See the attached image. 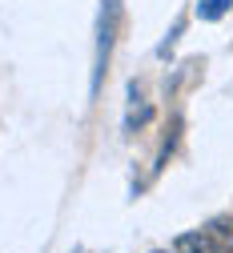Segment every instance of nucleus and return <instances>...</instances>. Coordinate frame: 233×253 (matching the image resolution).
Instances as JSON below:
<instances>
[{
    "mask_svg": "<svg viewBox=\"0 0 233 253\" xmlns=\"http://www.w3.org/2000/svg\"><path fill=\"white\" fill-rule=\"evenodd\" d=\"M117 28H121V0H101V12H96V48H93V97L101 92V81L109 73Z\"/></svg>",
    "mask_w": 233,
    "mask_h": 253,
    "instance_id": "f257e3e1",
    "label": "nucleus"
},
{
    "mask_svg": "<svg viewBox=\"0 0 233 253\" xmlns=\"http://www.w3.org/2000/svg\"><path fill=\"white\" fill-rule=\"evenodd\" d=\"M173 249L177 253H221L217 241L209 237V229H189V233H177L173 237Z\"/></svg>",
    "mask_w": 233,
    "mask_h": 253,
    "instance_id": "f03ea898",
    "label": "nucleus"
},
{
    "mask_svg": "<svg viewBox=\"0 0 233 253\" xmlns=\"http://www.w3.org/2000/svg\"><path fill=\"white\" fill-rule=\"evenodd\" d=\"M205 229H209V237L217 241L221 253H233V213H217V217H209Z\"/></svg>",
    "mask_w": 233,
    "mask_h": 253,
    "instance_id": "7ed1b4c3",
    "label": "nucleus"
},
{
    "mask_svg": "<svg viewBox=\"0 0 233 253\" xmlns=\"http://www.w3.org/2000/svg\"><path fill=\"white\" fill-rule=\"evenodd\" d=\"M233 8V0H197V20H205V24H213V20H221L225 12Z\"/></svg>",
    "mask_w": 233,
    "mask_h": 253,
    "instance_id": "20e7f679",
    "label": "nucleus"
},
{
    "mask_svg": "<svg viewBox=\"0 0 233 253\" xmlns=\"http://www.w3.org/2000/svg\"><path fill=\"white\" fill-rule=\"evenodd\" d=\"M149 121H153V109H149V105H141V109H133V113L125 117V133H137L141 125H149Z\"/></svg>",
    "mask_w": 233,
    "mask_h": 253,
    "instance_id": "39448f33",
    "label": "nucleus"
},
{
    "mask_svg": "<svg viewBox=\"0 0 233 253\" xmlns=\"http://www.w3.org/2000/svg\"><path fill=\"white\" fill-rule=\"evenodd\" d=\"M181 33H185V20H177V24H173V33H165V41L157 44V56H161V60L173 52V44H177V37H181Z\"/></svg>",
    "mask_w": 233,
    "mask_h": 253,
    "instance_id": "423d86ee",
    "label": "nucleus"
},
{
    "mask_svg": "<svg viewBox=\"0 0 233 253\" xmlns=\"http://www.w3.org/2000/svg\"><path fill=\"white\" fill-rule=\"evenodd\" d=\"M149 253H177V249H149Z\"/></svg>",
    "mask_w": 233,
    "mask_h": 253,
    "instance_id": "0eeeda50",
    "label": "nucleus"
}]
</instances>
